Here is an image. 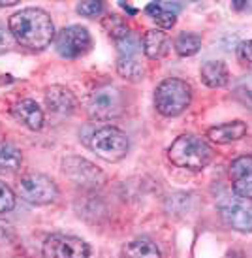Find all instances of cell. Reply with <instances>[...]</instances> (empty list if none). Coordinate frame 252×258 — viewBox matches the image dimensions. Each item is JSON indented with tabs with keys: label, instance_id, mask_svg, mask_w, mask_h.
I'll return each mask as SVG.
<instances>
[{
	"label": "cell",
	"instance_id": "52a82bcc",
	"mask_svg": "<svg viewBox=\"0 0 252 258\" xmlns=\"http://www.w3.org/2000/svg\"><path fill=\"white\" fill-rule=\"evenodd\" d=\"M62 173L66 179H70L75 186L85 190L100 188L106 183V173L98 166L83 157H66L62 160Z\"/></svg>",
	"mask_w": 252,
	"mask_h": 258
},
{
	"label": "cell",
	"instance_id": "603a6c76",
	"mask_svg": "<svg viewBox=\"0 0 252 258\" xmlns=\"http://www.w3.org/2000/svg\"><path fill=\"white\" fill-rule=\"evenodd\" d=\"M235 94L243 104L252 108V76H245L239 79L235 85Z\"/></svg>",
	"mask_w": 252,
	"mask_h": 258
},
{
	"label": "cell",
	"instance_id": "5b68a950",
	"mask_svg": "<svg viewBox=\"0 0 252 258\" xmlns=\"http://www.w3.org/2000/svg\"><path fill=\"white\" fill-rule=\"evenodd\" d=\"M89 147L106 162L123 160L130 151V140L117 126H102L89 138Z\"/></svg>",
	"mask_w": 252,
	"mask_h": 258
},
{
	"label": "cell",
	"instance_id": "f1b7e54d",
	"mask_svg": "<svg viewBox=\"0 0 252 258\" xmlns=\"http://www.w3.org/2000/svg\"><path fill=\"white\" fill-rule=\"evenodd\" d=\"M121 8H123V10H126L130 15H136V8L128 6V4H124V2H121Z\"/></svg>",
	"mask_w": 252,
	"mask_h": 258
},
{
	"label": "cell",
	"instance_id": "cb8c5ba5",
	"mask_svg": "<svg viewBox=\"0 0 252 258\" xmlns=\"http://www.w3.org/2000/svg\"><path fill=\"white\" fill-rule=\"evenodd\" d=\"M14 208H15V192L6 183L0 181V215L12 211Z\"/></svg>",
	"mask_w": 252,
	"mask_h": 258
},
{
	"label": "cell",
	"instance_id": "83f0119b",
	"mask_svg": "<svg viewBox=\"0 0 252 258\" xmlns=\"http://www.w3.org/2000/svg\"><path fill=\"white\" fill-rule=\"evenodd\" d=\"M12 239H14V226L0 221V243H8Z\"/></svg>",
	"mask_w": 252,
	"mask_h": 258
},
{
	"label": "cell",
	"instance_id": "3957f363",
	"mask_svg": "<svg viewBox=\"0 0 252 258\" xmlns=\"http://www.w3.org/2000/svg\"><path fill=\"white\" fill-rule=\"evenodd\" d=\"M192 102V87L185 79L167 78L162 83H158L154 91V106L156 111L164 117H177Z\"/></svg>",
	"mask_w": 252,
	"mask_h": 258
},
{
	"label": "cell",
	"instance_id": "4dcf8cb0",
	"mask_svg": "<svg viewBox=\"0 0 252 258\" xmlns=\"http://www.w3.org/2000/svg\"><path fill=\"white\" fill-rule=\"evenodd\" d=\"M246 4H245V0H235V2H233V8H235V10H241V8H245Z\"/></svg>",
	"mask_w": 252,
	"mask_h": 258
},
{
	"label": "cell",
	"instance_id": "44dd1931",
	"mask_svg": "<svg viewBox=\"0 0 252 258\" xmlns=\"http://www.w3.org/2000/svg\"><path fill=\"white\" fill-rule=\"evenodd\" d=\"M173 47H175L179 57H192L202 47V38L194 32H181L179 36L175 38Z\"/></svg>",
	"mask_w": 252,
	"mask_h": 258
},
{
	"label": "cell",
	"instance_id": "2e32d148",
	"mask_svg": "<svg viewBox=\"0 0 252 258\" xmlns=\"http://www.w3.org/2000/svg\"><path fill=\"white\" fill-rule=\"evenodd\" d=\"M245 134H246V122L237 119V121L216 124V126L209 128L207 138H209L213 144L226 145V144H231V142H237L241 138H245Z\"/></svg>",
	"mask_w": 252,
	"mask_h": 258
},
{
	"label": "cell",
	"instance_id": "e0dca14e",
	"mask_svg": "<svg viewBox=\"0 0 252 258\" xmlns=\"http://www.w3.org/2000/svg\"><path fill=\"white\" fill-rule=\"evenodd\" d=\"M200 78L209 89H222L230 81V70L222 60H207L200 68Z\"/></svg>",
	"mask_w": 252,
	"mask_h": 258
},
{
	"label": "cell",
	"instance_id": "ffe728a7",
	"mask_svg": "<svg viewBox=\"0 0 252 258\" xmlns=\"http://www.w3.org/2000/svg\"><path fill=\"white\" fill-rule=\"evenodd\" d=\"M23 164V155L14 144L0 142V173H14Z\"/></svg>",
	"mask_w": 252,
	"mask_h": 258
},
{
	"label": "cell",
	"instance_id": "7a4b0ae2",
	"mask_svg": "<svg viewBox=\"0 0 252 258\" xmlns=\"http://www.w3.org/2000/svg\"><path fill=\"white\" fill-rule=\"evenodd\" d=\"M167 158L177 168L200 172L203 168H207L213 160V149L203 138L194 136V134H183L170 145Z\"/></svg>",
	"mask_w": 252,
	"mask_h": 258
},
{
	"label": "cell",
	"instance_id": "9a60e30c",
	"mask_svg": "<svg viewBox=\"0 0 252 258\" xmlns=\"http://www.w3.org/2000/svg\"><path fill=\"white\" fill-rule=\"evenodd\" d=\"M141 47H143V53L147 58L151 60H158V58H164L170 53V47H172V42L164 30L152 29L147 30L141 38Z\"/></svg>",
	"mask_w": 252,
	"mask_h": 258
},
{
	"label": "cell",
	"instance_id": "30bf717a",
	"mask_svg": "<svg viewBox=\"0 0 252 258\" xmlns=\"http://www.w3.org/2000/svg\"><path fill=\"white\" fill-rule=\"evenodd\" d=\"M93 47L91 32L81 25H70L55 34V49L62 58H79Z\"/></svg>",
	"mask_w": 252,
	"mask_h": 258
},
{
	"label": "cell",
	"instance_id": "f546056e",
	"mask_svg": "<svg viewBox=\"0 0 252 258\" xmlns=\"http://www.w3.org/2000/svg\"><path fill=\"white\" fill-rule=\"evenodd\" d=\"M17 4V0H0V6H15Z\"/></svg>",
	"mask_w": 252,
	"mask_h": 258
},
{
	"label": "cell",
	"instance_id": "ba28073f",
	"mask_svg": "<svg viewBox=\"0 0 252 258\" xmlns=\"http://www.w3.org/2000/svg\"><path fill=\"white\" fill-rule=\"evenodd\" d=\"M222 221L235 232H252V200L239 194H224L218 200Z\"/></svg>",
	"mask_w": 252,
	"mask_h": 258
},
{
	"label": "cell",
	"instance_id": "d6986e66",
	"mask_svg": "<svg viewBox=\"0 0 252 258\" xmlns=\"http://www.w3.org/2000/svg\"><path fill=\"white\" fill-rule=\"evenodd\" d=\"M121 252L123 258H162L158 245L147 237H137L124 243Z\"/></svg>",
	"mask_w": 252,
	"mask_h": 258
},
{
	"label": "cell",
	"instance_id": "8fae6325",
	"mask_svg": "<svg viewBox=\"0 0 252 258\" xmlns=\"http://www.w3.org/2000/svg\"><path fill=\"white\" fill-rule=\"evenodd\" d=\"M43 256L45 258H89L91 247L81 237L68 234H51L43 241Z\"/></svg>",
	"mask_w": 252,
	"mask_h": 258
},
{
	"label": "cell",
	"instance_id": "8992f818",
	"mask_svg": "<svg viewBox=\"0 0 252 258\" xmlns=\"http://www.w3.org/2000/svg\"><path fill=\"white\" fill-rule=\"evenodd\" d=\"M17 194L32 206H45L57 200V183L43 173H27L17 183Z\"/></svg>",
	"mask_w": 252,
	"mask_h": 258
},
{
	"label": "cell",
	"instance_id": "9c48e42d",
	"mask_svg": "<svg viewBox=\"0 0 252 258\" xmlns=\"http://www.w3.org/2000/svg\"><path fill=\"white\" fill-rule=\"evenodd\" d=\"M117 43V51H119V57H117V72L119 76L128 81H141L147 74V68L139 58V40L134 34H128L126 38L119 40Z\"/></svg>",
	"mask_w": 252,
	"mask_h": 258
},
{
	"label": "cell",
	"instance_id": "d4e9b609",
	"mask_svg": "<svg viewBox=\"0 0 252 258\" xmlns=\"http://www.w3.org/2000/svg\"><path fill=\"white\" fill-rule=\"evenodd\" d=\"M77 14L83 15V17H96L104 12V2H98V0H87V2H79L77 4Z\"/></svg>",
	"mask_w": 252,
	"mask_h": 258
},
{
	"label": "cell",
	"instance_id": "484cf974",
	"mask_svg": "<svg viewBox=\"0 0 252 258\" xmlns=\"http://www.w3.org/2000/svg\"><path fill=\"white\" fill-rule=\"evenodd\" d=\"M237 58L239 62L246 68H252V40H245L237 45Z\"/></svg>",
	"mask_w": 252,
	"mask_h": 258
},
{
	"label": "cell",
	"instance_id": "277c9868",
	"mask_svg": "<svg viewBox=\"0 0 252 258\" xmlns=\"http://www.w3.org/2000/svg\"><path fill=\"white\" fill-rule=\"evenodd\" d=\"M85 109L94 121H111L124 111V94L113 83L93 89L85 98Z\"/></svg>",
	"mask_w": 252,
	"mask_h": 258
},
{
	"label": "cell",
	"instance_id": "7c38bea8",
	"mask_svg": "<svg viewBox=\"0 0 252 258\" xmlns=\"http://www.w3.org/2000/svg\"><path fill=\"white\" fill-rule=\"evenodd\" d=\"M43 100H45L47 111L53 117H57V119L70 117L77 109V98H75V94L62 85L47 87L45 94H43Z\"/></svg>",
	"mask_w": 252,
	"mask_h": 258
},
{
	"label": "cell",
	"instance_id": "4fadbf2b",
	"mask_svg": "<svg viewBox=\"0 0 252 258\" xmlns=\"http://www.w3.org/2000/svg\"><path fill=\"white\" fill-rule=\"evenodd\" d=\"M230 179L233 192L252 200V155H243L231 162Z\"/></svg>",
	"mask_w": 252,
	"mask_h": 258
},
{
	"label": "cell",
	"instance_id": "ac0fdd59",
	"mask_svg": "<svg viewBox=\"0 0 252 258\" xmlns=\"http://www.w3.org/2000/svg\"><path fill=\"white\" fill-rule=\"evenodd\" d=\"M177 12H179V6H173L167 2H151L145 8V14L162 29H172L177 21Z\"/></svg>",
	"mask_w": 252,
	"mask_h": 258
},
{
	"label": "cell",
	"instance_id": "7402d4cb",
	"mask_svg": "<svg viewBox=\"0 0 252 258\" xmlns=\"http://www.w3.org/2000/svg\"><path fill=\"white\" fill-rule=\"evenodd\" d=\"M102 25H104V29L108 30V34L113 38L115 42H119V40L126 38L128 34H132L126 21H124L123 17H119L117 14H111V15H108V17H104Z\"/></svg>",
	"mask_w": 252,
	"mask_h": 258
},
{
	"label": "cell",
	"instance_id": "4316f807",
	"mask_svg": "<svg viewBox=\"0 0 252 258\" xmlns=\"http://www.w3.org/2000/svg\"><path fill=\"white\" fill-rule=\"evenodd\" d=\"M15 45V40L12 36V32L4 23H0V55L10 51Z\"/></svg>",
	"mask_w": 252,
	"mask_h": 258
},
{
	"label": "cell",
	"instance_id": "5bb4252c",
	"mask_svg": "<svg viewBox=\"0 0 252 258\" xmlns=\"http://www.w3.org/2000/svg\"><path fill=\"white\" fill-rule=\"evenodd\" d=\"M12 115L15 121L27 126L29 130H42L43 122H45V115H43L42 108L32 98H23V100L15 102V106L12 108Z\"/></svg>",
	"mask_w": 252,
	"mask_h": 258
},
{
	"label": "cell",
	"instance_id": "6da1fadb",
	"mask_svg": "<svg viewBox=\"0 0 252 258\" xmlns=\"http://www.w3.org/2000/svg\"><path fill=\"white\" fill-rule=\"evenodd\" d=\"M15 43L32 51H43L55 40V25L42 8H25L14 14L8 21Z\"/></svg>",
	"mask_w": 252,
	"mask_h": 258
}]
</instances>
